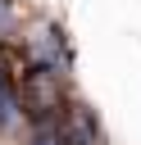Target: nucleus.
<instances>
[{"label":"nucleus","instance_id":"nucleus-1","mask_svg":"<svg viewBox=\"0 0 141 145\" xmlns=\"http://www.w3.org/2000/svg\"><path fill=\"white\" fill-rule=\"evenodd\" d=\"M23 50H27V59L32 63H45V68H59V72H68L73 68V45H68V36H64V27L59 23H36L27 36H23Z\"/></svg>","mask_w":141,"mask_h":145},{"label":"nucleus","instance_id":"nucleus-2","mask_svg":"<svg viewBox=\"0 0 141 145\" xmlns=\"http://www.w3.org/2000/svg\"><path fill=\"white\" fill-rule=\"evenodd\" d=\"M50 131L59 145H105V127L91 113V104H82V100H68L59 109V118L50 122Z\"/></svg>","mask_w":141,"mask_h":145},{"label":"nucleus","instance_id":"nucleus-3","mask_svg":"<svg viewBox=\"0 0 141 145\" xmlns=\"http://www.w3.org/2000/svg\"><path fill=\"white\" fill-rule=\"evenodd\" d=\"M27 122V109H23V91L14 82V72L0 63V136H18V127Z\"/></svg>","mask_w":141,"mask_h":145},{"label":"nucleus","instance_id":"nucleus-4","mask_svg":"<svg viewBox=\"0 0 141 145\" xmlns=\"http://www.w3.org/2000/svg\"><path fill=\"white\" fill-rule=\"evenodd\" d=\"M27 145H59V140H55V131H50V127H36V136H32Z\"/></svg>","mask_w":141,"mask_h":145}]
</instances>
